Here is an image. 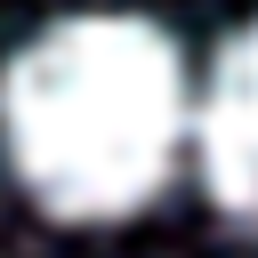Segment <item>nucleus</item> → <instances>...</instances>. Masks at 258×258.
Instances as JSON below:
<instances>
[{
    "instance_id": "obj_1",
    "label": "nucleus",
    "mask_w": 258,
    "mask_h": 258,
    "mask_svg": "<svg viewBox=\"0 0 258 258\" xmlns=\"http://www.w3.org/2000/svg\"><path fill=\"white\" fill-rule=\"evenodd\" d=\"M24 194L56 218H129L161 194L185 137L177 48L145 16H64L0 81Z\"/></svg>"
},
{
    "instance_id": "obj_2",
    "label": "nucleus",
    "mask_w": 258,
    "mask_h": 258,
    "mask_svg": "<svg viewBox=\"0 0 258 258\" xmlns=\"http://www.w3.org/2000/svg\"><path fill=\"white\" fill-rule=\"evenodd\" d=\"M202 169H210V194L258 234V24H242L226 40V56L210 64V89H202Z\"/></svg>"
}]
</instances>
